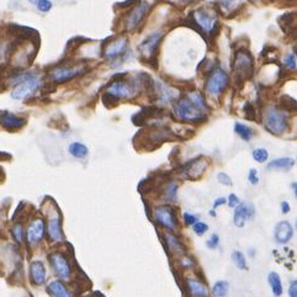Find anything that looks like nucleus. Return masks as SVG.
Segmentation results:
<instances>
[{"instance_id": "obj_25", "label": "nucleus", "mask_w": 297, "mask_h": 297, "mask_svg": "<svg viewBox=\"0 0 297 297\" xmlns=\"http://www.w3.org/2000/svg\"><path fill=\"white\" fill-rule=\"evenodd\" d=\"M165 240L168 243L169 249L173 253H175V254H183V253H185V248H184L183 243L178 239V237L173 235L171 233H166Z\"/></svg>"}, {"instance_id": "obj_42", "label": "nucleus", "mask_w": 297, "mask_h": 297, "mask_svg": "<svg viewBox=\"0 0 297 297\" xmlns=\"http://www.w3.org/2000/svg\"><path fill=\"white\" fill-rule=\"evenodd\" d=\"M226 202H227V198H216V201H215V202H213V210L218 208V207H220V206L225 205Z\"/></svg>"}, {"instance_id": "obj_22", "label": "nucleus", "mask_w": 297, "mask_h": 297, "mask_svg": "<svg viewBox=\"0 0 297 297\" xmlns=\"http://www.w3.org/2000/svg\"><path fill=\"white\" fill-rule=\"evenodd\" d=\"M195 20L196 23L198 24V26H200L205 33H211L213 26H215L216 19L208 15L207 13H203V11H196Z\"/></svg>"}, {"instance_id": "obj_12", "label": "nucleus", "mask_w": 297, "mask_h": 297, "mask_svg": "<svg viewBox=\"0 0 297 297\" xmlns=\"http://www.w3.org/2000/svg\"><path fill=\"white\" fill-rule=\"evenodd\" d=\"M47 279L46 266L41 260H33L30 263V280L35 286H42Z\"/></svg>"}, {"instance_id": "obj_23", "label": "nucleus", "mask_w": 297, "mask_h": 297, "mask_svg": "<svg viewBox=\"0 0 297 297\" xmlns=\"http://www.w3.org/2000/svg\"><path fill=\"white\" fill-rule=\"evenodd\" d=\"M206 168V164L202 159H198V161H193L188 164V169H185L186 174L189 178L196 179L203 173Z\"/></svg>"}, {"instance_id": "obj_49", "label": "nucleus", "mask_w": 297, "mask_h": 297, "mask_svg": "<svg viewBox=\"0 0 297 297\" xmlns=\"http://www.w3.org/2000/svg\"><path fill=\"white\" fill-rule=\"evenodd\" d=\"M249 1H252V3H255V1H258V0H249Z\"/></svg>"}, {"instance_id": "obj_39", "label": "nucleus", "mask_w": 297, "mask_h": 297, "mask_svg": "<svg viewBox=\"0 0 297 297\" xmlns=\"http://www.w3.org/2000/svg\"><path fill=\"white\" fill-rule=\"evenodd\" d=\"M227 203H228V206H230V207L234 208L235 206L239 205L240 200H239V198L235 195V194H231V195L228 196V198H227Z\"/></svg>"}, {"instance_id": "obj_26", "label": "nucleus", "mask_w": 297, "mask_h": 297, "mask_svg": "<svg viewBox=\"0 0 297 297\" xmlns=\"http://www.w3.org/2000/svg\"><path fill=\"white\" fill-rule=\"evenodd\" d=\"M68 151H69V153L72 154L74 158H78V159H84L85 157L89 154L88 147L84 146L83 143H79V142H74V143L70 144Z\"/></svg>"}, {"instance_id": "obj_44", "label": "nucleus", "mask_w": 297, "mask_h": 297, "mask_svg": "<svg viewBox=\"0 0 297 297\" xmlns=\"http://www.w3.org/2000/svg\"><path fill=\"white\" fill-rule=\"evenodd\" d=\"M233 3V0H221V4L223 5V8H228L231 4Z\"/></svg>"}, {"instance_id": "obj_40", "label": "nucleus", "mask_w": 297, "mask_h": 297, "mask_svg": "<svg viewBox=\"0 0 297 297\" xmlns=\"http://www.w3.org/2000/svg\"><path fill=\"white\" fill-rule=\"evenodd\" d=\"M184 221H185L186 225L189 226H193L194 223L198 222V218H196V216L191 215V213H184Z\"/></svg>"}, {"instance_id": "obj_9", "label": "nucleus", "mask_w": 297, "mask_h": 297, "mask_svg": "<svg viewBox=\"0 0 297 297\" xmlns=\"http://www.w3.org/2000/svg\"><path fill=\"white\" fill-rule=\"evenodd\" d=\"M234 73L242 78H249L253 74L252 57L247 52H238L235 55Z\"/></svg>"}, {"instance_id": "obj_24", "label": "nucleus", "mask_w": 297, "mask_h": 297, "mask_svg": "<svg viewBox=\"0 0 297 297\" xmlns=\"http://www.w3.org/2000/svg\"><path fill=\"white\" fill-rule=\"evenodd\" d=\"M267 282H269L270 287H271V292L275 297H280L282 295V282L281 277L276 271H271L267 275Z\"/></svg>"}, {"instance_id": "obj_28", "label": "nucleus", "mask_w": 297, "mask_h": 297, "mask_svg": "<svg viewBox=\"0 0 297 297\" xmlns=\"http://www.w3.org/2000/svg\"><path fill=\"white\" fill-rule=\"evenodd\" d=\"M234 132L239 134L244 141H250V138H252L253 136L252 130H250L248 126H245V125L239 124V122H237V124L234 125Z\"/></svg>"}, {"instance_id": "obj_7", "label": "nucleus", "mask_w": 297, "mask_h": 297, "mask_svg": "<svg viewBox=\"0 0 297 297\" xmlns=\"http://www.w3.org/2000/svg\"><path fill=\"white\" fill-rule=\"evenodd\" d=\"M46 234V222L42 217H35L30 221L26 230V239L30 245H36Z\"/></svg>"}, {"instance_id": "obj_37", "label": "nucleus", "mask_w": 297, "mask_h": 297, "mask_svg": "<svg viewBox=\"0 0 297 297\" xmlns=\"http://www.w3.org/2000/svg\"><path fill=\"white\" fill-rule=\"evenodd\" d=\"M220 244V237L217 234H212L207 240H206V245H207L210 249H215Z\"/></svg>"}, {"instance_id": "obj_11", "label": "nucleus", "mask_w": 297, "mask_h": 297, "mask_svg": "<svg viewBox=\"0 0 297 297\" xmlns=\"http://www.w3.org/2000/svg\"><path fill=\"white\" fill-rule=\"evenodd\" d=\"M294 235V228L289 221H281L275 226L274 239L277 244H287L292 239Z\"/></svg>"}, {"instance_id": "obj_21", "label": "nucleus", "mask_w": 297, "mask_h": 297, "mask_svg": "<svg viewBox=\"0 0 297 297\" xmlns=\"http://www.w3.org/2000/svg\"><path fill=\"white\" fill-rule=\"evenodd\" d=\"M295 165V159L292 158H279L275 161L270 162L266 165V169L269 171H289L292 166Z\"/></svg>"}, {"instance_id": "obj_15", "label": "nucleus", "mask_w": 297, "mask_h": 297, "mask_svg": "<svg viewBox=\"0 0 297 297\" xmlns=\"http://www.w3.org/2000/svg\"><path fill=\"white\" fill-rule=\"evenodd\" d=\"M80 72V68L78 67H61L52 69L51 72V78L52 80H55L56 83H65L67 80L73 79L74 77H77Z\"/></svg>"}, {"instance_id": "obj_20", "label": "nucleus", "mask_w": 297, "mask_h": 297, "mask_svg": "<svg viewBox=\"0 0 297 297\" xmlns=\"http://www.w3.org/2000/svg\"><path fill=\"white\" fill-rule=\"evenodd\" d=\"M188 289L190 291L193 297H208V289L205 284L200 281V280L195 279V277H189L188 281Z\"/></svg>"}, {"instance_id": "obj_33", "label": "nucleus", "mask_w": 297, "mask_h": 297, "mask_svg": "<svg viewBox=\"0 0 297 297\" xmlns=\"http://www.w3.org/2000/svg\"><path fill=\"white\" fill-rule=\"evenodd\" d=\"M176 190H178V185H176V184H174V183L169 184L168 188H166V190H165V196L168 198V200H170V201L175 200Z\"/></svg>"}, {"instance_id": "obj_47", "label": "nucleus", "mask_w": 297, "mask_h": 297, "mask_svg": "<svg viewBox=\"0 0 297 297\" xmlns=\"http://www.w3.org/2000/svg\"><path fill=\"white\" fill-rule=\"evenodd\" d=\"M292 190H294L295 195H296V183H294V184H292Z\"/></svg>"}, {"instance_id": "obj_4", "label": "nucleus", "mask_w": 297, "mask_h": 297, "mask_svg": "<svg viewBox=\"0 0 297 297\" xmlns=\"http://www.w3.org/2000/svg\"><path fill=\"white\" fill-rule=\"evenodd\" d=\"M228 75L226 74V72H223L222 69H216L213 70L212 74L210 75V78L207 79L206 83V90L210 95L212 97H220L223 93V90L227 88L228 85Z\"/></svg>"}, {"instance_id": "obj_30", "label": "nucleus", "mask_w": 297, "mask_h": 297, "mask_svg": "<svg viewBox=\"0 0 297 297\" xmlns=\"http://www.w3.org/2000/svg\"><path fill=\"white\" fill-rule=\"evenodd\" d=\"M11 235H13V238L15 239L16 243H19V244H21V243L24 242V237H25V233H24V226L21 222L15 223V225L13 226V228H11Z\"/></svg>"}, {"instance_id": "obj_17", "label": "nucleus", "mask_w": 297, "mask_h": 297, "mask_svg": "<svg viewBox=\"0 0 297 297\" xmlns=\"http://www.w3.org/2000/svg\"><path fill=\"white\" fill-rule=\"evenodd\" d=\"M148 9H149V4L147 3V1H142V3L139 4L133 11H132L131 15H130L129 19H127V29H129L130 31H133L134 29L141 24L142 19H143V16L146 15Z\"/></svg>"}, {"instance_id": "obj_46", "label": "nucleus", "mask_w": 297, "mask_h": 297, "mask_svg": "<svg viewBox=\"0 0 297 297\" xmlns=\"http://www.w3.org/2000/svg\"><path fill=\"white\" fill-rule=\"evenodd\" d=\"M210 215L212 216V217H216V216H217V213H216V211H215V210H211V211H210Z\"/></svg>"}, {"instance_id": "obj_14", "label": "nucleus", "mask_w": 297, "mask_h": 297, "mask_svg": "<svg viewBox=\"0 0 297 297\" xmlns=\"http://www.w3.org/2000/svg\"><path fill=\"white\" fill-rule=\"evenodd\" d=\"M127 47H129V43H127L126 38H117L114 42L109 43V46L105 48V57L109 58V60L121 57L127 51Z\"/></svg>"}, {"instance_id": "obj_19", "label": "nucleus", "mask_w": 297, "mask_h": 297, "mask_svg": "<svg viewBox=\"0 0 297 297\" xmlns=\"http://www.w3.org/2000/svg\"><path fill=\"white\" fill-rule=\"evenodd\" d=\"M48 294L52 297H72V292L69 291L62 280H52L47 286Z\"/></svg>"}, {"instance_id": "obj_6", "label": "nucleus", "mask_w": 297, "mask_h": 297, "mask_svg": "<svg viewBox=\"0 0 297 297\" xmlns=\"http://www.w3.org/2000/svg\"><path fill=\"white\" fill-rule=\"evenodd\" d=\"M41 79L37 77V74L31 75L30 78H28L24 82L19 83L18 85L14 87V89L11 90V98L15 100H23L25 98H28L29 95L33 94L37 88H40Z\"/></svg>"}, {"instance_id": "obj_18", "label": "nucleus", "mask_w": 297, "mask_h": 297, "mask_svg": "<svg viewBox=\"0 0 297 297\" xmlns=\"http://www.w3.org/2000/svg\"><path fill=\"white\" fill-rule=\"evenodd\" d=\"M162 36H163V33H153V35L149 36L148 38H146L144 42L142 43L141 47H139V50H141V52L143 53L147 58H151L152 56L154 55V52H156V48H157V46H158L159 40L162 38Z\"/></svg>"}, {"instance_id": "obj_5", "label": "nucleus", "mask_w": 297, "mask_h": 297, "mask_svg": "<svg viewBox=\"0 0 297 297\" xmlns=\"http://www.w3.org/2000/svg\"><path fill=\"white\" fill-rule=\"evenodd\" d=\"M153 218L158 225L166 228L170 232H174L178 228V221H176L175 213H174V210L170 206H159V207H157L153 212Z\"/></svg>"}, {"instance_id": "obj_8", "label": "nucleus", "mask_w": 297, "mask_h": 297, "mask_svg": "<svg viewBox=\"0 0 297 297\" xmlns=\"http://www.w3.org/2000/svg\"><path fill=\"white\" fill-rule=\"evenodd\" d=\"M255 215V207L252 202H240L234 207V216L233 222L238 228L244 227L248 220H252Z\"/></svg>"}, {"instance_id": "obj_13", "label": "nucleus", "mask_w": 297, "mask_h": 297, "mask_svg": "<svg viewBox=\"0 0 297 297\" xmlns=\"http://www.w3.org/2000/svg\"><path fill=\"white\" fill-rule=\"evenodd\" d=\"M46 231L52 242H63L65 240V234L62 231V223H61L60 216H52L48 220L47 226H46Z\"/></svg>"}, {"instance_id": "obj_31", "label": "nucleus", "mask_w": 297, "mask_h": 297, "mask_svg": "<svg viewBox=\"0 0 297 297\" xmlns=\"http://www.w3.org/2000/svg\"><path fill=\"white\" fill-rule=\"evenodd\" d=\"M252 156H253V159L260 164L265 163V162L267 161V158H269V153H267V151L265 148L254 149L252 153Z\"/></svg>"}, {"instance_id": "obj_36", "label": "nucleus", "mask_w": 297, "mask_h": 297, "mask_svg": "<svg viewBox=\"0 0 297 297\" xmlns=\"http://www.w3.org/2000/svg\"><path fill=\"white\" fill-rule=\"evenodd\" d=\"M217 180L218 183L222 184L225 186H231L232 185V179L230 178V175L226 173H218L217 174Z\"/></svg>"}, {"instance_id": "obj_3", "label": "nucleus", "mask_w": 297, "mask_h": 297, "mask_svg": "<svg viewBox=\"0 0 297 297\" xmlns=\"http://www.w3.org/2000/svg\"><path fill=\"white\" fill-rule=\"evenodd\" d=\"M48 259H50L51 267H52L56 276H58V279L68 280L72 276V265H70L68 258L62 252L52 253V254H50Z\"/></svg>"}, {"instance_id": "obj_41", "label": "nucleus", "mask_w": 297, "mask_h": 297, "mask_svg": "<svg viewBox=\"0 0 297 297\" xmlns=\"http://www.w3.org/2000/svg\"><path fill=\"white\" fill-rule=\"evenodd\" d=\"M289 296L290 297H297V281L294 280L289 287Z\"/></svg>"}, {"instance_id": "obj_2", "label": "nucleus", "mask_w": 297, "mask_h": 297, "mask_svg": "<svg viewBox=\"0 0 297 297\" xmlns=\"http://www.w3.org/2000/svg\"><path fill=\"white\" fill-rule=\"evenodd\" d=\"M264 126L270 133L281 134L284 133L289 126V117L285 111L277 109L271 105L267 106L264 111Z\"/></svg>"}, {"instance_id": "obj_27", "label": "nucleus", "mask_w": 297, "mask_h": 297, "mask_svg": "<svg viewBox=\"0 0 297 297\" xmlns=\"http://www.w3.org/2000/svg\"><path fill=\"white\" fill-rule=\"evenodd\" d=\"M228 290H230V284L225 280H220V281L215 282L212 292L215 297H226L228 294Z\"/></svg>"}, {"instance_id": "obj_1", "label": "nucleus", "mask_w": 297, "mask_h": 297, "mask_svg": "<svg viewBox=\"0 0 297 297\" xmlns=\"http://www.w3.org/2000/svg\"><path fill=\"white\" fill-rule=\"evenodd\" d=\"M176 116L189 122L202 121L206 117V102L198 92H190L174 105Z\"/></svg>"}, {"instance_id": "obj_16", "label": "nucleus", "mask_w": 297, "mask_h": 297, "mask_svg": "<svg viewBox=\"0 0 297 297\" xmlns=\"http://www.w3.org/2000/svg\"><path fill=\"white\" fill-rule=\"evenodd\" d=\"M26 120L23 119V117H18L16 115L11 114V112H3L1 116H0V125L4 127L5 130H10V131H14V130H19L21 127L25 126Z\"/></svg>"}, {"instance_id": "obj_29", "label": "nucleus", "mask_w": 297, "mask_h": 297, "mask_svg": "<svg viewBox=\"0 0 297 297\" xmlns=\"http://www.w3.org/2000/svg\"><path fill=\"white\" fill-rule=\"evenodd\" d=\"M232 260L233 263H234L235 266H237L239 270H245L248 267L244 254H243L242 252H239V250H234V252L232 253Z\"/></svg>"}, {"instance_id": "obj_43", "label": "nucleus", "mask_w": 297, "mask_h": 297, "mask_svg": "<svg viewBox=\"0 0 297 297\" xmlns=\"http://www.w3.org/2000/svg\"><path fill=\"white\" fill-rule=\"evenodd\" d=\"M290 210H291V207H290V203L287 202V201H282V202H281V212L284 213V215H286V213L290 212Z\"/></svg>"}, {"instance_id": "obj_45", "label": "nucleus", "mask_w": 297, "mask_h": 297, "mask_svg": "<svg viewBox=\"0 0 297 297\" xmlns=\"http://www.w3.org/2000/svg\"><path fill=\"white\" fill-rule=\"evenodd\" d=\"M183 265H184V266H189V265H194V263L191 262L190 258H184V259H183Z\"/></svg>"}, {"instance_id": "obj_34", "label": "nucleus", "mask_w": 297, "mask_h": 297, "mask_svg": "<svg viewBox=\"0 0 297 297\" xmlns=\"http://www.w3.org/2000/svg\"><path fill=\"white\" fill-rule=\"evenodd\" d=\"M193 226H194V232H195L198 235L205 234V233L208 231V226L203 222H196L194 223Z\"/></svg>"}, {"instance_id": "obj_38", "label": "nucleus", "mask_w": 297, "mask_h": 297, "mask_svg": "<svg viewBox=\"0 0 297 297\" xmlns=\"http://www.w3.org/2000/svg\"><path fill=\"white\" fill-rule=\"evenodd\" d=\"M248 180L252 185H258L259 184V175H258L257 169H250L248 174Z\"/></svg>"}, {"instance_id": "obj_32", "label": "nucleus", "mask_w": 297, "mask_h": 297, "mask_svg": "<svg viewBox=\"0 0 297 297\" xmlns=\"http://www.w3.org/2000/svg\"><path fill=\"white\" fill-rule=\"evenodd\" d=\"M36 6H37V9L41 11V13H48V11L52 9L53 5L51 0H38Z\"/></svg>"}, {"instance_id": "obj_48", "label": "nucleus", "mask_w": 297, "mask_h": 297, "mask_svg": "<svg viewBox=\"0 0 297 297\" xmlns=\"http://www.w3.org/2000/svg\"><path fill=\"white\" fill-rule=\"evenodd\" d=\"M29 1H30L31 4H33V5H36V4H37L38 0H29Z\"/></svg>"}, {"instance_id": "obj_10", "label": "nucleus", "mask_w": 297, "mask_h": 297, "mask_svg": "<svg viewBox=\"0 0 297 297\" xmlns=\"http://www.w3.org/2000/svg\"><path fill=\"white\" fill-rule=\"evenodd\" d=\"M136 90L134 85H132L131 83L122 82V80H116L107 88V93L112 97L119 98V99H127V98L134 97Z\"/></svg>"}, {"instance_id": "obj_35", "label": "nucleus", "mask_w": 297, "mask_h": 297, "mask_svg": "<svg viewBox=\"0 0 297 297\" xmlns=\"http://www.w3.org/2000/svg\"><path fill=\"white\" fill-rule=\"evenodd\" d=\"M285 66L290 69H296V53H290L285 58Z\"/></svg>"}]
</instances>
